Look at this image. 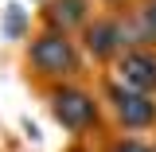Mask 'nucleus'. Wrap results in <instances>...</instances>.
Wrapping results in <instances>:
<instances>
[{"mask_svg":"<svg viewBox=\"0 0 156 152\" xmlns=\"http://www.w3.org/2000/svg\"><path fill=\"white\" fill-rule=\"evenodd\" d=\"M90 23V0H51L47 8V27L55 31H74V27H86Z\"/></svg>","mask_w":156,"mask_h":152,"instance_id":"423d86ee","label":"nucleus"},{"mask_svg":"<svg viewBox=\"0 0 156 152\" xmlns=\"http://www.w3.org/2000/svg\"><path fill=\"white\" fill-rule=\"evenodd\" d=\"M136 31L144 35V43H156V0H144V8L136 16Z\"/></svg>","mask_w":156,"mask_h":152,"instance_id":"0eeeda50","label":"nucleus"},{"mask_svg":"<svg viewBox=\"0 0 156 152\" xmlns=\"http://www.w3.org/2000/svg\"><path fill=\"white\" fill-rule=\"evenodd\" d=\"M113 82H121L125 90L156 97V51L152 47H129V51H121V58L113 62Z\"/></svg>","mask_w":156,"mask_h":152,"instance_id":"39448f33","label":"nucleus"},{"mask_svg":"<svg viewBox=\"0 0 156 152\" xmlns=\"http://www.w3.org/2000/svg\"><path fill=\"white\" fill-rule=\"evenodd\" d=\"M27 66H31L39 78L66 82V78L78 74L82 55H78V43L66 35V31L47 27V31H39V35L31 39V47H27Z\"/></svg>","mask_w":156,"mask_h":152,"instance_id":"f257e3e1","label":"nucleus"},{"mask_svg":"<svg viewBox=\"0 0 156 152\" xmlns=\"http://www.w3.org/2000/svg\"><path fill=\"white\" fill-rule=\"evenodd\" d=\"M105 101H109L117 125L125 133H144V129L156 125V97L152 94H136V90H125L121 82H105Z\"/></svg>","mask_w":156,"mask_h":152,"instance_id":"7ed1b4c3","label":"nucleus"},{"mask_svg":"<svg viewBox=\"0 0 156 152\" xmlns=\"http://www.w3.org/2000/svg\"><path fill=\"white\" fill-rule=\"evenodd\" d=\"M109 152H156V144H144V140H136V136H125V140H113Z\"/></svg>","mask_w":156,"mask_h":152,"instance_id":"6e6552de","label":"nucleus"},{"mask_svg":"<svg viewBox=\"0 0 156 152\" xmlns=\"http://www.w3.org/2000/svg\"><path fill=\"white\" fill-rule=\"evenodd\" d=\"M105 4H117V0H105Z\"/></svg>","mask_w":156,"mask_h":152,"instance_id":"1a4fd4ad","label":"nucleus"},{"mask_svg":"<svg viewBox=\"0 0 156 152\" xmlns=\"http://www.w3.org/2000/svg\"><path fill=\"white\" fill-rule=\"evenodd\" d=\"M47 101H51V117L66 133L82 136V133H90L98 125V97L90 90L74 86V82H58L55 90L47 94Z\"/></svg>","mask_w":156,"mask_h":152,"instance_id":"f03ea898","label":"nucleus"},{"mask_svg":"<svg viewBox=\"0 0 156 152\" xmlns=\"http://www.w3.org/2000/svg\"><path fill=\"white\" fill-rule=\"evenodd\" d=\"M82 47H86V55H94L98 62H117L121 51H129L125 23L117 16H94L82 27Z\"/></svg>","mask_w":156,"mask_h":152,"instance_id":"20e7f679","label":"nucleus"}]
</instances>
